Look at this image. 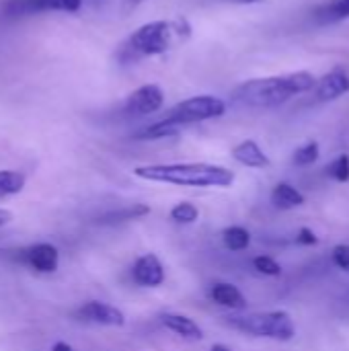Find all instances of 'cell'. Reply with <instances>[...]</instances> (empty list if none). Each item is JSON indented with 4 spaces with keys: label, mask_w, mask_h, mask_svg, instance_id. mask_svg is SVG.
I'll list each match as a JSON object with an SVG mask.
<instances>
[{
    "label": "cell",
    "mask_w": 349,
    "mask_h": 351,
    "mask_svg": "<svg viewBox=\"0 0 349 351\" xmlns=\"http://www.w3.org/2000/svg\"><path fill=\"white\" fill-rule=\"evenodd\" d=\"M315 84H317V78L304 70L278 74V76H265V78H251L234 88L232 99L245 107L272 109V107H280L288 103L296 95L313 90Z\"/></svg>",
    "instance_id": "1"
},
{
    "label": "cell",
    "mask_w": 349,
    "mask_h": 351,
    "mask_svg": "<svg viewBox=\"0 0 349 351\" xmlns=\"http://www.w3.org/2000/svg\"><path fill=\"white\" fill-rule=\"evenodd\" d=\"M191 37V25L187 19L152 21L138 27L117 49V60L123 64L140 62L144 58L160 56Z\"/></svg>",
    "instance_id": "2"
},
{
    "label": "cell",
    "mask_w": 349,
    "mask_h": 351,
    "mask_svg": "<svg viewBox=\"0 0 349 351\" xmlns=\"http://www.w3.org/2000/svg\"><path fill=\"white\" fill-rule=\"evenodd\" d=\"M134 175L152 181L179 187H230L234 173L226 167L208 162H173V165H146L136 167Z\"/></svg>",
    "instance_id": "3"
},
{
    "label": "cell",
    "mask_w": 349,
    "mask_h": 351,
    "mask_svg": "<svg viewBox=\"0 0 349 351\" xmlns=\"http://www.w3.org/2000/svg\"><path fill=\"white\" fill-rule=\"evenodd\" d=\"M226 325L253 335V337H265L276 341H290L296 335L294 321L284 311L274 313H255V315H232L226 317Z\"/></svg>",
    "instance_id": "4"
},
{
    "label": "cell",
    "mask_w": 349,
    "mask_h": 351,
    "mask_svg": "<svg viewBox=\"0 0 349 351\" xmlns=\"http://www.w3.org/2000/svg\"><path fill=\"white\" fill-rule=\"evenodd\" d=\"M224 113H226V103L222 99L212 97V95H200V97H191V99L177 103L173 109H169V113L163 119H167L169 123L177 128H185L189 123L214 119Z\"/></svg>",
    "instance_id": "5"
},
{
    "label": "cell",
    "mask_w": 349,
    "mask_h": 351,
    "mask_svg": "<svg viewBox=\"0 0 349 351\" xmlns=\"http://www.w3.org/2000/svg\"><path fill=\"white\" fill-rule=\"evenodd\" d=\"M165 103V93L158 84H144L128 95L123 111L128 115H150L156 113Z\"/></svg>",
    "instance_id": "6"
},
{
    "label": "cell",
    "mask_w": 349,
    "mask_h": 351,
    "mask_svg": "<svg viewBox=\"0 0 349 351\" xmlns=\"http://www.w3.org/2000/svg\"><path fill=\"white\" fill-rule=\"evenodd\" d=\"M74 317L78 321L103 325V327H123L125 325V315L119 308H115L107 302H99V300H88L82 306H78L74 311Z\"/></svg>",
    "instance_id": "7"
},
{
    "label": "cell",
    "mask_w": 349,
    "mask_h": 351,
    "mask_svg": "<svg viewBox=\"0 0 349 351\" xmlns=\"http://www.w3.org/2000/svg\"><path fill=\"white\" fill-rule=\"evenodd\" d=\"M21 261L37 274H53L60 265V253L49 243H37L21 251Z\"/></svg>",
    "instance_id": "8"
},
{
    "label": "cell",
    "mask_w": 349,
    "mask_h": 351,
    "mask_svg": "<svg viewBox=\"0 0 349 351\" xmlns=\"http://www.w3.org/2000/svg\"><path fill=\"white\" fill-rule=\"evenodd\" d=\"M132 278L142 288H158L165 282V267L156 255L146 253L136 259L132 267Z\"/></svg>",
    "instance_id": "9"
},
{
    "label": "cell",
    "mask_w": 349,
    "mask_h": 351,
    "mask_svg": "<svg viewBox=\"0 0 349 351\" xmlns=\"http://www.w3.org/2000/svg\"><path fill=\"white\" fill-rule=\"evenodd\" d=\"M82 0H10L6 8L12 14H31L43 10H64V12H78Z\"/></svg>",
    "instance_id": "10"
},
{
    "label": "cell",
    "mask_w": 349,
    "mask_h": 351,
    "mask_svg": "<svg viewBox=\"0 0 349 351\" xmlns=\"http://www.w3.org/2000/svg\"><path fill=\"white\" fill-rule=\"evenodd\" d=\"M346 93H349V74L344 68H335V70L327 72L315 84V97L321 103L335 101V99L344 97Z\"/></svg>",
    "instance_id": "11"
},
{
    "label": "cell",
    "mask_w": 349,
    "mask_h": 351,
    "mask_svg": "<svg viewBox=\"0 0 349 351\" xmlns=\"http://www.w3.org/2000/svg\"><path fill=\"white\" fill-rule=\"evenodd\" d=\"M160 323H163L169 331H173L175 335H179V337H183V339H189V341H200V339H204L202 327H200L193 319H189V317L167 313V315L160 317Z\"/></svg>",
    "instance_id": "12"
},
{
    "label": "cell",
    "mask_w": 349,
    "mask_h": 351,
    "mask_svg": "<svg viewBox=\"0 0 349 351\" xmlns=\"http://www.w3.org/2000/svg\"><path fill=\"white\" fill-rule=\"evenodd\" d=\"M232 158L249 169H265L269 167V158L267 154L261 150V146L253 140H245L239 146L232 148Z\"/></svg>",
    "instance_id": "13"
},
{
    "label": "cell",
    "mask_w": 349,
    "mask_h": 351,
    "mask_svg": "<svg viewBox=\"0 0 349 351\" xmlns=\"http://www.w3.org/2000/svg\"><path fill=\"white\" fill-rule=\"evenodd\" d=\"M210 298L216 304H220L224 308H232V311H243L247 306V300H245L243 292L237 286L228 284V282H216L210 288Z\"/></svg>",
    "instance_id": "14"
},
{
    "label": "cell",
    "mask_w": 349,
    "mask_h": 351,
    "mask_svg": "<svg viewBox=\"0 0 349 351\" xmlns=\"http://www.w3.org/2000/svg\"><path fill=\"white\" fill-rule=\"evenodd\" d=\"M272 202L280 210H292V208H300L304 204V195L290 183H278L274 187Z\"/></svg>",
    "instance_id": "15"
},
{
    "label": "cell",
    "mask_w": 349,
    "mask_h": 351,
    "mask_svg": "<svg viewBox=\"0 0 349 351\" xmlns=\"http://www.w3.org/2000/svg\"><path fill=\"white\" fill-rule=\"evenodd\" d=\"M315 19L323 25L349 19V0H327L315 10Z\"/></svg>",
    "instance_id": "16"
},
{
    "label": "cell",
    "mask_w": 349,
    "mask_h": 351,
    "mask_svg": "<svg viewBox=\"0 0 349 351\" xmlns=\"http://www.w3.org/2000/svg\"><path fill=\"white\" fill-rule=\"evenodd\" d=\"M150 214V208L146 204H134L128 208H119L113 212H107L105 216L99 218L101 224H117V222H130V220H138L142 216Z\"/></svg>",
    "instance_id": "17"
},
{
    "label": "cell",
    "mask_w": 349,
    "mask_h": 351,
    "mask_svg": "<svg viewBox=\"0 0 349 351\" xmlns=\"http://www.w3.org/2000/svg\"><path fill=\"white\" fill-rule=\"evenodd\" d=\"M181 128L169 123L167 119H160L152 125H146L144 130H140L138 134H134L136 140H160V138H169V136H175L179 134Z\"/></svg>",
    "instance_id": "18"
},
{
    "label": "cell",
    "mask_w": 349,
    "mask_h": 351,
    "mask_svg": "<svg viewBox=\"0 0 349 351\" xmlns=\"http://www.w3.org/2000/svg\"><path fill=\"white\" fill-rule=\"evenodd\" d=\"M25 175L19 171H10L4 169L0 171V197H8V195H16L25 189Z\"/></svg>",
    "instance_id": "19"
},
{
    "label": "cell",
    "mask_w": 349,
    "mask_h": 351,
    "mask_svg": "<svg viewBox=\"0 0 349 351\" xmlns=\"http://www.w3.org/2000/svg\"><path fill=\"white\" fill-rule=\"evenodd\" d=\"M222 241L228 251H245L251 243V234L243 226H228L222 232Z\"/></svg>",
    "instance_id": "20"
},
{
    "label": "cell",
    "mask_w": 349,
    "mask_h": 351,
    "mask_svg": "<svg viewBox=\"0 0 349 351\" xmlns=\"http://www.w3.org/2000/svg\"><path fill=\"white\" fill-rule=\"evenodd\" d=\"M171 220L177 224H193L200 218V210L191 202H181L171 210Z\"/></svg>",
    "instance_id": "21"
},
{
    "label": "cell",
    "mask_w": 349,
    "mask_h": 351,
    "mask_svg": "<svg viewBox=\"0 0 349 351\" xmlns=\"http://www.w3.org/2000/svg\"><path fill=\"white\" fill-rule=\"evenodd\" d=\"M317 158H319V144L317 142H309L294 152V165H298V167H309V165L317 162Z\"/></svg>",
    "instance_id": "22"
},
{
    "label": "cell",
    "mask_w": 349,
    "mask_h": 351,
    "mask_svg": "<svg viewBox=\"0 0 349 351\" xmlns=\"http://www.w3.org/2000/svg\"><path fill=\"white\" fill-rule=\"evenodd\" d=\"M327 173H329V175H331L335 181H339V183H346V181H349V156L348 154H341L339 158H335V160L329 165Z\"/></svg>",
    "instance_id": "23"
},
{
    "label": "cell",
    "mask_w": 349,
    "mask_h": 351,
    "mask_svg": "<svg viewBox=\"0 0 349 351\" xmlns=\"http://www.w3.org/2000/svg\"><path fill=\"white\" fill-rule=\"evenodd\" d=\"M253 267L263 274V276H280L282 274V267L276 259L267 257V255H261V257H255L253 259Z\"/></svg>",
    "instance_id": "24"
},
{
    "label": "cell",
    "mask_w": 349,
    "mask_h": 351,
    "mask_svg": "<svg viewBox=\"0 0 349 351\" xmlns=\"http://www.w3.org/2000/svg\"><path fill=\"white\" fill-rule=\"evenodd\" d=\"M333 261L335 265H339L344 271L349 274V245H339L333 249Z\"/></svg>",
    "instance_id": "25"
},
{
    "label": "cell",
    "mask_w": 349,
    "mask_h": 351,
    "mask_svg": "<svg viewBox=\"0 0 349 351\" xmlns=\"http://www.w3.org/2000/svg\"><path fill=\"white\" fill-rule=\"evenodd\" d=\"M319 239H317V234L313 232V230H309V228H302L300 232H298V243L300 245H315Z\"/></svg>",
    "instance_id": "26"
},
{
    "label": "cell",
    "mask_w": 349,
    "mask_h": 351,
    "mask_svg": "<svg viewBox=\"0 0 349 351\" xmlns=\"http://www.w3.org/2000/svg\"><path fill=\"white\" fill-rule=\"evenodd\" d=\"M10 220H12V214H10L8 210L0 208V228H2V226H6V224H8Z\"/></svg>",
    "instance_id": "27"
},
{
    "label": "cell",
    "mask_w": 349,
    "mask_h": 351,
    "mask_svg": "<svg viewBox=\"0 0 349 351\" xmlns=\"http://www.w3.org/2000/svg\"><path fill=\"white\" fill-rule=\"evenodd\" d=\"M142 2H146V0H123V8H125V10H134V8L140 6Z\"/></svg>",
    "instance_id": "28"
},
{
    "label": "cell",
    "mask_w": 349,
    "mask_h": 351,
    "mask_svg": "<svg viewBox=\"0 0 349 351\" xmlns=\"http://www.w3.org/2000/svg\"><path fill=\"white\" fill-rule=\"evenodd\" d=\"M51 351H74V350H72V346H68V343H64V341H58V343H53Z\"/></svg>",
    "instance_id": "29"
},
{
    "label": "cell",
    "mask_w": 349,
    "mask_h": 351,
    "mask_svg": "<svg viewBox=\"0 0 349 351\" xmlns=\"http://www.w3.org/2000/svg\"><path fill=\"white\" fill-rule=\"evenodd\" d=\"M220 2H228V4H257L263 0H220Z\"/></svg>",
    "instance_id": "30"
},
{
    "label": "cell",
    "mask_w": 349,
    "mask_h": 351,
    "mask_svg": "<svg viewBox=\"0 0 349 351\" xmlns=\"http://www.w3.org/2000/svg\"><path fill=\"white\" fill-rule=\"evenodd\" d=\"M210 351H232V350H230L228 346H224V343H214Z\"/></svg>",
    "instance_id": "31"
}]
</instances>
